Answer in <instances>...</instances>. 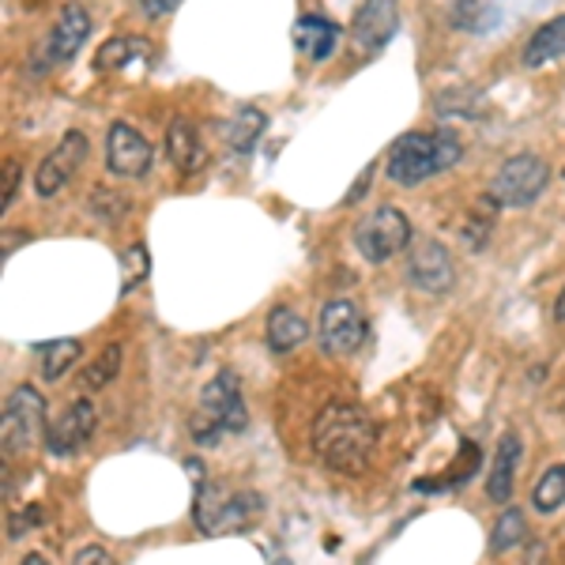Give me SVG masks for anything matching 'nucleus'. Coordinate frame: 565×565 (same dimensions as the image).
Instances as JSON below:
<instances>
[{"label":"nucleus","mask_w":565,"mask_h":565,"mask_svg":"<svg viewBox=\"0 0 565 565\" xmlns=\"http://www.w3.org/2000/svg\"><path fill=\"white\" fill-rule=\"evenodd\" d=\"M20 174H23L20 162H15V159H4V181H0V207H4V212L15 204V189H20Z\"/></svg>","instance_id":"7c9ffc66"},{"label":"nucleus","mask_w":565,"mask_h":565,"mask_svg":"<svg viewBox=\"0 0 565 565\" xmlns=\"http://www.w3.org/2000/svg\"><path fill=\"white\" fill-rule=\"evenodd\" d=\"M516 463H521V437L505 434V437H501V445H498V457H494V468H490V479H487V498L490 501H509V498H513Z\"/></svg>","instance_id":"f3484780"},{"label":"nucleus","mask_w":565,"mask_h":565,"mask_svg":"<svg viewBox=\"0 0 565 565\" xmlns=\"http://www.w3.org/2000/svg\"><path fill=\"white\" fill-rule=\"evenodd\" d=\"M167 154H170V162H174L181 174H200V170L207 167V148H204V140H200V129L189 121V117L170 121Z\"/></svg>","instance_id":"2eb2a0df"},{"label":"nucleus","mask_w":565,"mask_h":565,"mask_svg":"<svg viewBox=\"0 0 565 565\" xmlns=\"http://www.w3.org/2000/svg\"><path fill=\"white\" fill-rule=\"evenodd\" d=\"M532 505L540 509V513H554V509L565 505V463H554V468H546V476L535 482Z\"/></svg>","instance_id":"393cba45"},{"label":"nucleus","mask_w":565,"mask_h":565,"mask_svg":"<svg viewBox=\"0 0 565 565\" xmlns=\"http://www.w3.org/2000/svg\"><path fill=\"white\" fill-rule=\"evenodd\" d=\"M399 26V0H362V8L354 12L351 39L366 57L381 53L392 42Z\"/></svg>","instance_id":"ddd939ff"},{"label":"nucleus","mask_w":565,"mask_h":565,"mask_svg":"<svg viewBox=\"0 0 565 565\" xmlns=\"http://www.w3.org/2000/svg\"><path fill=\"white\" fill-rule=\"evenodd\" d=\"M95 426H98L95 404H90V399H76V404H68L65 412L53 418L50 430H45V449H50L53 457H76L90 441Z\"/></svg>","instance_id":"9d476101"},{"label":"nucleus","mask_w":565,"mask_h":565,"mask_svg":"<svg viewBox=\"0 0 565 565\" xmlns=\"http://www.w3.org/2000/svg\"><path fill=\"white\" fill-rule=\"evenodd\" d=\"M370 178H373V167L366 170V174H362V178H359V185H354V189H351V193H348V204H359V200H362V196H366V185H370Z\"/></svg>","instance_id":"f704fd0d"},{"label":"nucleus","mask_w":565,"mask_h":565,"mask_svg":"<svg viewBox=\"0 0 565 565\" xmlns=\"http://www.w3.org/2000/svg\"><path fill=\"white\" fill-rule=\"evenodd\" d=\"M295 45L313 65H321V61H328L335 53V45H340V26L332 20H321V15H302V20L295 23Z\"/></svg>","instance_id":"dca6fc26"},{"label":"nucleus","mask_w":565,"mask_h":565,"mask_svg":"<svg viewBox=\"0 0 565 565\" xmlns=\"http://www.w3.org/2000/svg\"><path fill=\"white\" fill-rule=\"evenodd\" d=\"M407 245H412V218L392 204L370 212L354 226V249L370 264H385L396 257V253H404Z\"/></svg>","instance_id":"423d86ee"},{"label":"nucleus","mask_w":565,"mask_h":565,"mask_svg":"<svg viewBox=\"0 0 565 565\" xmlns=\"http://www.w3.org/2000/svg\"><path fill=\"white\" fill-rule=\"evenodd\" d=\"M527 535V524H524V513L521 509H505L501 513V521H498V527H494V540H490V546L501 554V551H513L516 543H521Z\"/></svg>","instance_id":"cd10ccee"},{"label":"nucleus","mask_w":565,"mask_h":565,"mask_svg":"<svg viewBox=\"0 0 565 565\" xmlns=\"http://www.w3.org/2000/svg\"><path fill=\"white\" fill-rule=\"evenodd\" d=\"M151 61V45L148 39H109L95 57L98 72H117V68H129V65H148Z\"/></svg>","instance_id":"aec40b11"},{"label":"nucleus","mask_w":565,"mask_h":565,"mask_svg":"<svg viewBox=\"0 0 565 565\" xmlns=\"http://www.w3.org/2000/svg\"><path fill=\"white\" fill-rule=\"evenodd\" d=\"M498 200L494 196H482L479 204H476V212L468 215V226H463V245H468L471 253H479L482 245H487V238H490V231H494V223H498Z\"/></svg>","instance_id":"4be33fe9"},{"label":"nucleus","mask_w":565,"mask_h":565,"mask_svg":"<svg viewBox=\"0 0 565 565\" xmlns=\"http://www.w3.org/2000/svg\"><path fill=\"white\" fill-rule=\"evenodd\" d=\"M463 143L452 129H437V132H407L392 143L388 151V178L396 185H423L426 178L445 174L460 162Z\"/></svg>","instance_id":"f03ea898"},{"label":"nucleus","mask_w":565,"mask_h":565,"mask_svg":"<svg viewBox=\"0 0 565 565\" xmlns=\"http://www.w3.org/2000/svg\"><path fill=\"white\" fill-rule=\"evenodd\" d=\"M117 370H121V343H109V348L84 370V388H106L109 381L117 377Z\"/></svg>","instance_id":"a878e982"},{"label":"nucleus","mask_w":565,"mask_h":565,"mask_svg":"<svg viewBox=\"0 0 565 565\" xmlns=\"http://www.w3.org/2000/svg\"><path fill=\"white\" fill-rule=\"evenodd\" d=\"M271 565H290L287 558H271Z\"/></svg>","instance_id":"4c0bfd02"},{"label":"nucleus","mask_w":565,"mask_h":565,"mask_svg":"<svg viewBox=\"0 0 565 565\" xmlns=\"http://www.w3.org/2000/svg\"><path fill=\"white\" fill-rule=\"evenodd\" d=\"M249 426V412H245V399H242V385L234 373H215L212 381L200 392V407L189 423L193 430V441L200 445H215L223 434H242Z\"/></svg>","instance_id":"7ed1b4c3"},{"label":"nucleus","mask_w":565,"mask_h":565,"mask_svg":"<svg viewBox=\"0 0 565 565\" xmlns=\"http://www.w3.org/2000/svg\"><path fill=\"white\" fill-rule=\"evenodd\" d=\"M181 4H185V0H136V8H140L148 20H162V15H170Z\"/></svg>","instance_id":"473e14b6"},{"label":"nucleus","mask_w":565,"mask_h":565,"mask_svg":"<svg viewBox=\"0 0 565 565\" xmlns=\"http://www.w3.org/2000/svg\"><path fill=\"white\" fill-rule=\"evenodd\" d=\"M84 162H87V136L68 129L65 136H61L57 148L45 154V159L39 162V170H34V193H39L42 200L57 196L61 189L79 174Z\"/></svg>","instance_id":"6e6552de"},{"label":"nucleus","mask_w":565,"mask_h":565,"mask_svg":"<svg viewBox=\"0 0 565 565\" xmlns=\"http://www.w3.org/2000/svg\"><path fill=\"white\" fill-rule=\"evenodd\" d=\"M562 57H565V15H558V20H546L524 45V65L527 68L554 65V61H562Z\"/></svg>","instance_id":"a211bd4d"},{"label":"nucleus","mask_w":565,"mask_h":565,"mask_svg":"<svg viewBox=\"0 0 565 565\" xmlns=\"http://www.w3.org/2000/svg\"><path fill=\"white\" fill-rule=\"evenodd\" d=\"M452 23L460 26V31H490V26L498 23V8L494 0H457V8H452Z\"/></svg>","instance_id":"b1692460"},{"label":"nucleus","mask_w":565,"mask_h":565,"mask_svg":"<svg viewBox=\"0 0 565 565\" xmlns=\"http://www.w3.org/2000/svg\"><path fill=\"white\" fill-rule=\"evenodd\" d=\"M407 276L418 290L426 295H449L452 282H457V264H452L449 249L434 238H423L412 245V257H407Z\"/></svg>","instance_id":"1a4fd4ad"},{"label":"nucleus","mask_w":565,"mask_h":565,"mask_svg":"<svg viewBox=\"0 0 565 565\" xmlns=\"http://www.w3.org/2000/svg\"><path fill=\"white\" fill-rule=\"evenodd\" d=\"M264 129H268V114L257 106H238L234 109V117L226 121V148L238 151V154H249L253 148L260 143Z\"/></svg>","instance_id":"6ab92c4d"},{"label":"nucleus","mask_w":565,"mask_h":565,"mask_svg":"<svg viewBox=\"0 0 565 565\" xmlns=\"http://www.w3.org/2000/svg\"><path fill=\"white\" fill-rule=\"evenodd\" d=\"M45 399L34 385H20L4 399V415H0V441H4V457L26 452L45 437Z\"/></svg>","instance_id":"39448f33"},{"label":"nucleus","mask_w":565,"mask_h":565,"mask_svg":"<svg viewBox=\"0 0 565 565\" xmlns=\"http://www.w3.org/2000/svg\"><path fill=\"white\" fill-rule=\"evenodd\" d=\"M554 321H565V287H562L558 302H554Z\"/></svg>","instance_id":"c9c22d12"},{"label":"nucleus","mask_w":565,"mask_h":565,"mask_svg":"<svg viewBox=\"0 0 565 565\" xmlns=\"http://www.w3.org/2000/svg\"><path fill=\"white\" fill-rule=\"evenodd\" d=\"M90 212L98 218H106V223H117V218L125 215V200L114 193V189H103L98 185L95 193H90Z\"/></svg>","instance_id":"c756f323"},{"label":"nucleus","mask_w":565,"mask_h":565,"mask_svg":"<svg viewBox=\"0 0 565 565\" xmlns=\"http://www.w3.org/2000/svg\"><path fill=\"white\" fill-rule=\"evenodd\" d=\"M20 565H53V562L45 558V554H26V558H23Z\"/></svg>","instance_id":"e433bc0d"},{"label":"nucleus","mask_w":565,"mask_h":565,"mask_svg":"<svg viewBox=\"0 0 565 565\" xmlns=\"http://www.w3.org/2000/svg\"><path fill=\"white\" fill-rule=\"evenodd\" d=\"M373 449H377V423L366 407L332 399L313 418V452L324 468L340 471V476H359L366 471Z\"/></svg>","instance_id":"f257e3e1"},{"label":"nucleus","mask_w":565,"mask_h":565,"mask_svg":"<svg viewBox=\"0 0 565 565\" xmlns=\"http://www.w3.org/2000/svg\"><path fill=\"white\" fill-rule=\"evenodd\" d=\"M306 332H309L306 321L290 306H276L268 313V343H271V351H279V354L295 351L298 343H306Z\"/></svg>","instance_id":"412c9836"},{"label":"nucleus","mask_w":565,"mask_h":565,"mask_svg":"<svg viewBox=\"0 0 565 565\" xmlns=\"http://www.w3.org/2000/svg\"><path fill=\"white\" fill-rule=\"evenodd\" d=\"M260 509H264L260 494H249V490L226 494V490H218L215 482H200L196 501H193V521L200 532H207V535L245 532Z\"/></svg>","instance_id":"20e7f679"},{"label":"nucleus","mask_w":565,"mask_h":565,"mask_svg":"<svg viewBox=\"0 0 565 565\" xmlns=\"http://www.w3.org/2000/svg\"><path fill=\"white\" fill-rule=\"evenodd\" d=\"M72 565H114V562H109V554L103 551V546H84Z\"/></svg>","instance_id":"72a5a7b5"},{"label":"nucleus","mask_w":565,"mask_h":565,"mask_svg":"<svg viewBox=\"0 0 565 565\" xmlns=\"http://www.w3.org/2000/svg\"><path fill=\"white\" fill-rule=\"evenodd\" d=\"M546 181H551V167L540 154H513L509 162H501V170L490 181V196L501 207H527L543 196Z\"/></svg>","instance_id":"0eeeda50"},{"label":"nucleus","mask_w":565,"mask_h":565,"mask_svg":"<svg viewBox=\"0 0 565 565\" xmlns=\"http://www.w3.org/2000/svg\"><path fill=\"white\" fill-rule=\"evenodd\" d=\"M87 34H90V15H87V8H79V4L61 8L57 23H53L50 39H45V45H42L45 65H68V61L76 57L79 50H84Z\"/></svg>","instance_id":"4468645a"},{"label":"nucleus","mask_w":565,"mask_h":565,"mask_svg":"<svg viewBox=\"0 0 565 565\" xmlns=\"http://www.w3.org/2000/svg\"><path fill=\"white\" fill-rule=\"evenodd\" d=\"M366 340V317L348 298H335L321 309V343L328 354H354Z\"/></svg>","instance_id":"f8f14e48"},{"label":"nucleus","mask_w":565,"mask_h":565,"mask_svg":"<svg viewBox=\"0 0 565 565\" xmlns=\"http://www.w3.org/2000/svg\"><path fill=\"white\" fill-rule=\"evenodd\" d=\"M79 351H84V343H79V340H53V343H45V351H42V377L45 381L65 377V373L76 366Z\"/></svg>","instance_id":"5701e85b"},{"label":"nucleus","mask_w":565,"mask_h":565,"mask_svg":"<svg viewBox=\"0 0 565 565\" xmlns=\"http://www.w3.org/2000/svg\"><path fill=\"white\" fill-rule=\"evenodd\" d=\"M106 170L117 178H143L151 170V143L132 125L114 121L106 132Z\"/></svg>","instance_id":"9b49d317"},{"label":"nucleus","mask_w":565,"mask_h":565,"mask_svg":"<svg viewBox=\"0 0 565 565\" xmlns=\"http://www.w3.org/2000/svg\"><path fill=\"white\" fill-rule=\"evenodd\" d=\"M487 98L479 95V90H445L441 98H437V114H457V117H482L487 109Z\"/></svg>","instance_id":"bb28decb"},{"label":"nucleus","mask_w":565,"mask_h":565,"mask_svg":"<svg viewBox=\"0 0 565 565\" xmlns=\"http://www.w3.org/2000/svg\"><path fill=\"white\" fill-rule=\"evenodd\" d=\"M42 521V509L39 505H26L23 513H12L8 516V540H20L23 532H31L34 524Z\"/></svg>","instance_id":"2f4dec72"},{"label":"nucleus","mask_w":565,"mask_h":565,"mask_svg":"<svg viewBox=\"0 0 565 565\" xmlns=\"http://www.w3.org/2000/svg\"><path fill=\"white\" fill-rule=\"evenodd\" d=\"M151 260H148V249H143L140 242L129 245V249L121 253V295H129L132 287H140L143 276H148Z\"/></svg>","instance_id":"c85d7f7f"}]
</instances>
